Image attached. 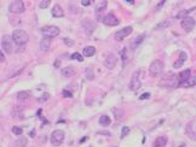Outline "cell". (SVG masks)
Instances as JSON below:
<instances>
[{
	"label": "cell",
	"instance_id": "cell-20",
	"mask_svg": "<svg viewBox=\"0 0 196 147\" xmlns=\"http://www.w3.org/2000/svg\"><path fill=\"white\" fill-rule=\"evenodd\" d=\"M166 145H167V138L166 136H159L154 141V147H165Z\"/></svg>",
	"mask_w": 196,
	"mask_h": 147
},
{
	"label": "cell",
	"instance_id": "cell-9",
	"mask_svg": "<svg viewBox=\"0 0 196 147\" xmlns=\"http://www.w3.org/2000/svg\"><path fill=\"white\" fill-rule=\"evenodd\" d=\"M133 32V28L132 27H125L122 29H120L119 32L115 33V40L117 41H122L125 37H127L131 33Z\"/></svg>",
	"mask_w": 196,
	"mask_h": 147
},
{
	"label": "cell",
	"instance_id": "cell-25",
	"mask_svg": "<svg viewBox=\"0 0 196 147\" xmlns=\"http://www.w3.org/2000/svg\"><path fill=\"white\" fill-rule=\"evenodd\" d=\"M110 118H109V116H107V115H103L99 117V124L103 125V127H107V125H109L110 124Z\"/></svg>",
	"mask_w": 196,
	"mask_h": 147
},
{
	"label": "cell",
	"instance_id": "cell-33",
	"mask_svg": "<svg viewBox=\"0 0 196 147\" xmlns=\"http://www.w3.org/2000/svg\"><path fill=\"white\" fill-rule=\"evenodd\" d=\"M50 4H51L50 0H43V1H40V4H39V6H40L41 8H46Z\"/></svg>",
	"mask_w": 196,
	"mask_h": 147
},
{
	"label": "cell",
	"instance_id": "cell-28",
	"mask_svg": "<svg viewBox=\"0 0 196 147\" xmlns=\"http://www.w3.org/2000/svg\"><path fill=\"white\" fill-rule=\"evenodd\" d=\"M72 59H76L77 62H84V57L80 54V53H77V52H75V53H73L72 54Z\"/></svg>",
	"mask_w": 196,
	"mask_h": 147
},
{
	"label": "cell",
	"instance_id": "cell-8",
	"mask_svg": "<svg viewBox=\"0 0 196 147\" xmlns=\"http://www.w3.org/2000/svg\"><path fill=\"white\" fill-rule=\"evenodd\" d=\"M64 132L63 130H60V129H57V130H55V132H52V134H51V143L52 145H55V146H60V145H62L63 143V141H64Z\"/></svg>",
	"mask_w": 196,
	"mask_h": 147
},
{
	"label": "cell",
	"instance_id": "cell-4",
	"mask_svg": "<svg viewBox=\"0 0 196 147\" xmlns=\"http://www.w3.org/2000/svg\"><path fill=\"white\" fill-rule=\"evenodd\" d=\"M24 10H26V7H24V3L22 0H15V1H12L9 5V11L11 13L18 15V13L24 12Z\"/></svg>",
	"mask_w": 196,
	"mask_h": 147
},
{
	"label": "cell",
	"instance_id": "cell-14",
	"mask_svg": "<svg viewBox=\"0 0 196 147\" xmlns=\"http://www.w3.org/2000/svg\"><path fill=\"white\" fill-rule=\"evenodd\" d=\"M191 75V70L190 69H187V70H184V71H182L179 75H178V87L183 83V82H185V81H188L189 78L191 77L190 76Z\"/></svg>",
	"mask_w": 196,
	"mask_h": 147
},
{
	"label": "cell",
	"instance_id": "cell-39",
	"mask_svg": "<svg viewBox=\"0 0 196 147\" xmlns=\"http://www.w3.org/2000/svg\"><path fill=\"white\" fill-rule=\"evenodd\" d=\"M0 62H1V63L5 62V56L3 54V51H1V53H0Z\"/></svg>",
	"mask_w": 196,
	"mask_h": 147
},
{
	"label": "cell",
	"instance_id": "cell-5",
	"mask_svg": "<svg viewBox=\"0 0 196 147\" xmlns=\"http://www.w3.org/2000/svg\"><path fill=\"white\" fill-rule=\"evenodd\" d=\"M12 41H13L12 36H9V35H4L3 39H1V48L7 54H11L12 51H13Z\"/></svg>",
	"mask_w": 196,
	"mask_h": 147
},
{
	"label": "cell",
	"instance_id": "cell-37",
	"mask_svg": "<svg viewBox=\"0 0 196 147\" xmlns=\"http://www.w3.org/2000/svg\"><path fill=\"white\" fill-rule=\"evenodd\" d=\"M64 42H65L67 46H73V45H74V42H73L72 40H69L68 37H64Z\"/></svg>",
	"mask_w": 196,
	"mask_h": 147
},
{
	"label": "cell",
	"instance_id": "cell-31",
	"mask_svg": "<svg viewBox=\"0 0 196 147\" xmlns=\"http://www.w3.org/2000/svg\"><path fill=\"white\" fill-rule=\"evenodd\" d=\"M12 133L15 135H22L23 130H22V128H19V127H12Z\"/></svg>",
	"mask_w": 196,
	"mask_h": 147
},
{
	"label": "cell",
	"instance_id": "cell-21",
	"mask_svg": "<svg viewBox=\"0 0 196 147\" xmlns=\"http://www.w3.org/2000/svg\"><path fill=\"white\" fill-rule=\"evenodd\" d=\"M29 98H31V92H28V91H22V92L17 93V100L19 101H26Z\"/></svg>",
	"mask_w": 196,
	"mask_h": 147
},
{
	"label": "cell",
	"instance_id": "cell-16",
	"mask_svg": "<svg viewBox=\"0 0 196 147\" xmlns=\"http://www.w3.org/2000/svg\"><path fill=\"white\" fill-rule=\"evenodd\" d=\"M39 47H40V50H41L43 52H47L48 50H50V47H51V39H50V37H44V39H41Z\"/></svg>",
	"mask_w": 196,
	"mask_h": 147
},
{
	"label": "cell",
	"instance_id": "cell-2",
	"mask_svg": "<svg viewBox=\"0 0 196 147\" xmlns=\"http://www.w3.org/2000/svg\"><path fill=\"white\" fill-rule=\"evenodd\" d=\"M160 86L161 87H165V88H174V87H178V76L174 75V74H168L166 75L161 82H160Z\"/></svg>",
	"mask_w": 196,
	"mask_h": 147
},
{
	"label": "cell",
	"instance_id": "cell-24",
	"mask_svg": "<svg viewBox=\"0 0 196 147\" xmlns=\"http://www.w3.org/2000/svg\"><path fill=\"white\" fill-rule=\"evenodd\" d=\"M194 10H195V7H191V8H189V10H183V11H180L179 13L175 15V17L183 19V18H185V17H188V15H189L190 12H192Z\"/></svg>",
	"mask_w": 196,
	"mask_h": 147
},
{
	"label": "cell",
	"instance_id": "cell-22",
	"mask_svg": "<svg viewBox=\"0 0 196 147\" xmlns=\"http://www.w3.org/2000/svg\"><path fill=\"white\" fill-rule=\"evenodd\" d=\"M94 53H96V48L93 46H86L82 50V54L85 57H92L94 56Z\"/></svg>",
	"mask_w": 196,
	"mask_h": 147
},
{
	"label": "cell",
	"instance_id": "cell-11",
	"mask_svg": "<svg viewBox=\"0 0 196 147\" xmlns=\"http://www.w3.org/2000/svg\"><path fill=\"white\" fill-rule=\"evenodd\" d=\"M116 63H117V58L114 53H109L107 57H105V59H104V66L107 68V69H109V70H113L114 68L116 66Z\"/></svg>",
	"mask_w": 196,
	"mask_h": 147
},
{
	"label": "cell",
	"instance_id": "cell-27",
	"mask_svg": "<svg viewBox=\"0 0 196 147\" xmlns=\"http://www.w3.org/2000/svg\"><path fill=\"white\" fill-rule=\"evenodd\" d=\"M86 78L89 81H92L93 78H94V75H93V70H92V68H87L86 69Z\"/></svg>",
	"mask_w": 196,
	"mask_h": 147
},
{
	"label": "cell",
	"instance_id": "cell-30",
	"mask_svg": "<svg viewBox=\"0 0 196 147\" xmlns=\"http://www.w3.org/2000/svg\"><path fill=\"white\" fill-rule=\"evenodd\" d=\"M130 133V128L129 127H122V130H121V139H124L125 136H127Z\"/></svg>",
	"mask_w": 196,
	"mask_h": 147
},
{
	"label": "cell",
	"instance_id": "cell-42",
	"mask_svg": "<svg viewBox=\"0 0 196 147\" xmlns=\"http://www.w3.org/2000/svg\"><path fill=\"white\" fill-rule=\"evenodd\" d=\"M55 66H56V68H58V66H60V60H56V63H55Z\"/></svg>",
	"mask_w": 196,
	"mask_h": 147
},
{
	"label": "cell",
	"instance_id": "cell-12",
	"mask_svg": "<svg viewBox=\"0 0 196 147\" xmlns=\"http://www.w3.org/2000/svg\"><path fill=\"white\" fill-rule=\"evenodd\" d=\"M102 22L105 24V25H109V27H115L120 23V21L117 19V17L114 15V13H108L107 16L103 17Z\"/></svg>",
	"mask_w": 196,
	"mask_h": 147
},
{
	"label": "cell",
	"instance_id": "cell-40",
	"mask_svg": "<svg viewBox=\"0 0 196 147\" xmlns=\"http://www.w3.org/2000/svg\"><path fill=\"white\" fill-rule=\"evenodd\" d=\"M29 136H32V138H34V136H35V130L29 132Z\"/></svg>",
	"mask_w": 196,
	"mask_h": 147
},
{
	"label": "cell",
	"instance_id": "cell-38",
	"mask_svg": "<svg viewBox=\"0 0 196 147\" xmlns=\"http://www.w3.org/2000/svg\"><path fill=\"white\" fill-rule=\"evenodd\" d=\"M91 4H92L91 0H82V1H81V5H82V6H89V5H91Z\"/></svg>",
	"mask_w": 196,
	"mask_h": 147
},
{
	"label": "cell",
	"instance_id": "cell-29",
	"mask_svg": "<svg viewBox=\"0 0 196 147\" xmlns=\"http://www.w3.org/2000/svg\"><path fill=\"white\" fill-rule=\"evenodd\" d=\"M48 99H50V94H48V93H44V94L38 99V101H39V103H45V101H47Z\"/></svg>",
	"mask_w": 196,
	"mask_h": 147
},
{
	"label": "cell",
	"instance_id": "cell-10",
	"mask_svg": "<svg viewBox=\"0 0 196 147\" xmlns=\"http://www.w3.org/2000/svg\"><path fill=\"white\" fill-rule=\"evenodd\" d=\"M180 25H182V28L184 29L185 32L189 33V32H191L192 29L195 28V19L191 18V17H185V18L182 19Z\"/></svg>",
	"mask_w": 196,
	"mask_h": 147
},
{
	"label": "cell",
	"instance_id": "cell-3",
	"mask_svg": "<svg viewBox=\"0 0 196 147\" xmlns=\"http://www.w3.org/2000/svg\"><path fill=\"white\" fill-rule=\"evenodd\" d=\"M163 72V63L160 59L154 60L149 66V74L151 77H158Z\"/></svg>",
	"mask_w": 196,
	"mask_h": 147
},
{
	"label": "cell",
	"instance_id": "cell-23",
	"mask_svg": "<svg viewBox=\"0 0 196 147\" xmlns=\"http://www.w3.org/2000/svg\"><path fill=\"white\" fill-rule=\"evenodd\" d=\"M194 86H196V76L195 77H190L188 81H185V82H183L179 87H184V88H189V87H194Z\"/></svg>",
	"mask_w": 196,
	"mask_h": 147
},
{
	"label": "cell",
	"instance_id": "cell-32",
	"mask_svg": "<svg viewBox=\"0 0 196 147\" xmlns=\"http://www.w3.org/2000/svg\"><path fill=\"white\" fill-rule=\"evenodd\" d=\"M171 24H172L171 21H165V22H162V23H160V24L156 25V29H161V28H165V27H168V25H171Z\"/></svg>",
	"mask_w": 196,
	"mask_h": 147
},
{
	"label": "cell",
	"instance_id": "cell-18",
	"mask_svg": "<svg viewBox=\"0 0 196 147\" xmlns=\"http://www.w3.org/2000/svg\"><path fill=\"white\" fill-rule=\"evenodd\" d=\"M144 37H145V34H142V35H139V36L134 37L133 40L131 41V50H136V48H137V47H138V46L143 42Z\"/></svg>",
	"mask_w": 196,
	"mask_h": 147
},
{
	"label": "cell",
	"instance_id": "cell-6",
	"mask_svg": "<svg viewBox=\"0 0 196 147\" xmlns=\"http://www.w3.org/2000/svg\"><path fill=\"white\" fill-rule=\"evenodd\" d=\"M139 75L141 72L139 71H134L132 77H131V81H130V84H129V88L131 91L136 92V91H138L139 88L142 87V82H141V78H139Z\"/></svg>",
	"mask_w": 196,
	"mask_h": 147
},
{
	"label": "cell",
	"instance_id": "cell-35",
	"mask_svg": "<svg viewBox=\"0 0 196 147\" xmlns=\"http://www.w3.org/2000/svg\"><path fill=\"white\" fill-rule=\"evenodd\" d=\"M62 94H63V96H64V98H72V96H73V93H72V92H69L68 89H63Z\"/></svg>",
	"mask_w": 196,
	"mask_h": 147
},
{
	"label": "cell",
	"instance_id": "cell-41",
	"mask_svg": "<svg viewBox=\"0 0 196 147\" xmlns=\"http://www.w3.org/2000/svg\"><path fill=\"white\" fill-rule=\"evenodd\" d=\"M163 4H165V1H161V3H160V4L158 5V6H156V10H159V8H160V7H161V6L163 5Z\"/></svg>",
	"mask_w": 196,
	"mask_h": 147
},
{
	"label": "cell",
	"instance_id": "cell-13",
	"mask_svg": "<svg viewBox=\"0 0 196 147\" xmlns=\"http://www.w3.org/2000/svg\"><path fill=\"white\" fill-rule=\"evenodd\" d=\"M187 59H188V54L185 52H180L179 53V58L173 64V68H174V69H179V68H182L184 65V63L187 62Z\"/></svg>",
	"mask_w": 196,
	"mask_h": 147
},
{
	"label": "cell",
	"instance_id": "cell-26",
	"mask_svg": "<svg viewBox=\"0 0 196 147\" xmlns=\"http://www.w3.org/2000/svg\"><path fill=\"white\" fill-rule=\"evenodd\" d=\"M121 59H122V65L125 66L127 64V62H129V56H127V48H122L121 51Z\"/></svg>",
	"mask_w": 196,
	"mask_h": 147
},
{
	"label": "cell",
	"instance_id": "cell-34",
	"mask_svg": "<svg viewBox=\"0 0 196 147\" xmlns=\"http://www.w3.org/2000/svg\"><path fill=\"white\" fill-rule=\"evenodd\" d=\"M17 145L18 146H22V147H24V146H27V139L26 138H22L21 139H18V141H17Z\"/></svg>",
	"mask_w": 196,
	"mask_h": 147
},
{
	"label": "cell",
	"instance_id": "cell-19",
	"mask_svg": "<svg viewBox=\"0 0 196 147\" xmlns=\"http://www.w3.org/2000/svg\"><path fill=\"white\" fill-rule=\"evenodd\" d=\"M107 5H108V3L105 1V0H102V1H99L97 5H96V8H94V11H96V15H97V17L99 16V13H102L104 10L107 8Z\"/></svg>",
	"mask_w": 196,
	"mask_h": 147
},
{
	"label": "cell",
	"instance_id": "cell-17",
	"mask_svg": "<svg viewBox=\"0 0 196 147\" xmlns=\"http://www.w3.org/2000/svg\"><path fill=\"white\" fill-rule=\"evenodd\" d=\"M51 13H52V16H53L55 18H61V17H63V16H64V11H63V8L61 7V5H58V4H56V5L52 7Z\"/></svg>",
	"mask_w": 196,
	"mask_h": 147
},
{
	"label": "cell",
	"instance_id": "cell-15",
	"mask_svg": "<svg viewBox=\"0 0 196 147\" xmlns=\"http://www.w3.org/2000/svg\"><path fill=\"white\" fill-rule=\"evenodd\" d=\"M61 74L64 76V77H73L76 75V70H75V68L69 65V66H65L63 68V69L61 70Z\"/></svg>",
	"mask_w": 196,
	"mask_h": 147
},
{
	"label": "cell",
	"instance_id": "cell-7",
	"mask_svg": "<svg viewBox=\"0 0 196 147\" xmlns=\"http://www.w3.org/2000/svg\"><path fill=\"white\" fill-rule=\"evenodd\" d=\"M41 33L44 34L45 37H55L60 34V28L56 27V25H46V27H43L41 28Z\"/></svg>",
	"mask_w": 196,
	"mask_h": 147
},
{
	"label": "cell",
	"instance_id": "cell-36",
	"mask_svg": "<svg viewBox=\"0 0 196 147\" xmlns=\"http://www.w3.org/2000/svg\"><path fill=\"white\" fill-rule=\"evenodd\" d=\"M149 96H150V93H143V94L139 96V99H141V100H145V99H148Z\"/></svg>",
	"mask_w": 196,
	"mask_h": 147
},
{
	"label": "cell",
	"instance_id": "cell-1",
	"mask_svg": "<svg viewBox=\"0 0 196 147\" xmlns=\"http://www.w3.org/2000/svg\"><path fill=\"white\" fill-rule=\"evenodd\" d=\"M12 39H13V42L16 45L24 46L29 40V36L24 30H22V29H16V30L12 32Z\"/></svg>",
	"mask_w": 196,
	"mask_h": 147
}]
</instances>
